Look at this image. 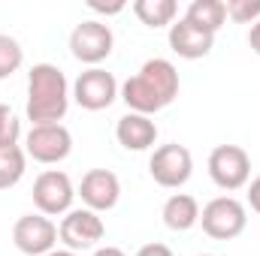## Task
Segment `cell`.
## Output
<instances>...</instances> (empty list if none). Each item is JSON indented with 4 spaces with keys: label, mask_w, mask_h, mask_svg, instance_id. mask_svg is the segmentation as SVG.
I'll use <instances>...</instances> for the list:
<instances>
[{
    "label": "cell",
    "mask_w": 260,
    "mask_h": 256,
    "mask_svg": "<svg viewBox=\"0 0 260 256\" xmlns=\"http://www.w3.org/2000/svg\"><path fill=\"white\" fill-rule=\"evenodd\" d=\"M248 46H251L254 55H260V21H254L251 30H248Z\"/></svg>",
    "instance_id": "cell-25"
},
{
    "label": "cell",
    "mask_w": 260,
    "mask_h": 256,
    "mask_svg": "<svg viewBox=\"0 0 260 256\" xmlns=\"http://www.w3.org/2000/svg\"><path fill=\"white\" fill-rule=\"evenodd\" d=\"M133 12L136 18L145 24V27H173L176 21V12H179V3L176 0H136L133 3Z\"/></svg>",
    "instance_id": "cell-17"
},
{
    "label": "cell",
    "mask_w": 260,
    "mask_h": 256,
    "mask_svg": "<svg viewBox=\"0 0 260 256\" xmlns=\"http://www.w3.org/2000/svg\"><path fill=\"white\" fill-rule=\"evenodd\" d=\"M94 256H127L121 247H112V244H106V247H97L94 250Z\"/></svg>",
    "instance_id": "cell-26"
},
{
    "label": "cell",
    "mask_w": 260,
    "mask_h": 256,
    "mask_svg": "<svg viewBox=\"0 0 260 256\" xmlns=\"http://www.w3.org/2000/svg\"><path fill=\"white\" fill-rule=\"evenodd\" d=\"M76 196H82L85 208H91L97 214L100 211H112L118 205V196H121V181L109 169H91V172L82 175V184H79Z\"/></svg>",
    "instance_id": "cell-12"
},
{
    "label": "cell",
    "mask_w": 260,
    "mask_h": 256,
    "mask_svg": "<svg viewBox=\"0 0 260 256\" xmlns=\"http://www.w3.org/2000/svg\"><path fill=\"white\" fill-rule=\"evenodd\" d=\"M70 84L67 75L55 64H34L27 72V121L40 124H61L70 109Z\"/></svg>",
    "instance_id": "cell-2"
},
{
    "label": "cell",
    "mask_w": 260,
    "mask_h": 256,
    "mask_svg": "<svg viewBox=\"0 0 260 256\" xmlns=\"http://www.w3.org/2000/svg\"><path fill=\"white\" fill-rule=\"evenodd\" d=\"M118 97L127 103L130 112L151 118L179 97V69L167 58H151L121 84Z\"/></svg>",
    "instance_id": "cell-1"
},
{
    "label": "cell",
    "mask_w": 260,
    "mask_h": 256,
    "mask_svg": "<svg viewBox=\"0 0 260 256\" xmlns=\"http://www.w3.org/2000/svg\"><path fill=\"white\" fill-rule=\"evenodd\" d=\"M212 46H215V36H212V33L194 27V24L185 21V18L173 21V27H170V49H173L179 58H185V61H200V58H206V55L212 52Z\"/></svg>",
    "instance_id": "cell-13"
},
{
    "label": "cell",
    "mask_w": 260,
    "mask_h": 256,
    "mask_svg": "<svg viewBox=\"0 0 260 256\" xmlns=\"http://www.w3.org/2000/svg\"><path fill=\"white\" fill-rule=\"evenodd\" d=\"M112 46H115V36H112L109 24L97 21V18L79 21L73 27V33H70V52H73V58L88 66L103 64L112 55Z\"/></svg>",
    "instance_id": "cell-7"
},
{
    "label": "cell",
    "mask_w": 260,
    "mask_h": 256,
    "mask_svg": "<svg viewBox=\"0 0 260 256\" xmlns=\"http://www.w3.org/2000/svg\"><path fill=\"white\" fill-rule=\"evenodd\" d=\"M248 205H251V211L260 214V175L248 184Z\"/></svg>",
    "instance_id": "cell-23"
},
{
    "label": "cell",
    "mask_w": 260,
    "mask_h": 256,
    "mask_svg": "<svg viewBox=\"0 0 260 256\" xmlns=\"http://www.w3.org/2000/svg\"><path fill=\"white\" fill-rule=\"evenodd\" d=\"M185 21H191L194 27L206 30V33H218L227 21V9H224V0H194L185 12Z\"/></svg>",
    "instance_id": "cell-16"
},
{
    "label": "cell",
    "mask_w": 260,
    "mask_h": 256,
    "mask_svg": "<svg viewBox=\"0 0 260 256\" xmlns=\"http://www.w3.org/2000/svg\"><path fill=\"white\" fill-rule=\"evenodd\" d=\"M73 199H76V190H73V181H70L67 172L46 169V172L37 175V181H34V205H37L40 214H46V217L67 214V211H73Z\"/></svg>",
    "instance_id": "cell-9"
},
{
    "label": "cell",
    "mask_w": 260,
    "mask_h": 256,
    "mask_svg": "<svg viewBox=\"0 0 260 256\" xmlns=\"http://www.w3.org/2000/svg\"><path fill=\"white\" fill-rule=\"evenodd\" d=\"M70 151H73V136L64 124H40L30 127V133L24 136V154L43 166L67 160Z\"/></svg>",
    "instance_id": "cell-10"
},
{
    "label": "cell",
    "mask_w": 260,
    "mask_h": 256,
    "mask_svg": "<svg viewBox=\"0 0 260 256\" xmlns=\"http://www.w3.org/2000/svg\"><path fill=\"white\" fill-rule=\"evenodd\" d=\"M200 223L203 232L215 241H233L245 232L248 226V211L236 196H218L212 202L203 205L200 211Z\"/></svg>",
    "instance_id": "cell-3"
},
{
    "label": "cell",
    "mask_w": 260,
    "mask_h": 256,
    "mask_svg": "<svg viewBox=\"0 0 260 256\" xmlns=\"http://www.w3.org/2000/svg\"><path fill=\"white\" fill-rule=\"evenodd\" d=\"M88 6H91L94 12H103V15H115V12L124 9V3H109V6H106V3H97V0H91Z\"/></svg>",
    "instance_id": "cell-24"
},
{
    "label": "cell",
    "mask_w": 260,
    "mask_h": 256,
    "mask_svg": "<svg viewBox=\"0 0 260 256\" xmlns=\"http://www.w3.org/2000/svg\"><path fill=\"white\" fill-rule=\"evenodd\" d=\"M148 172H151V178H154L160 187L179 190V187L188 184L191 175H194V157H191V151H188L185 145L170 142V145L154 148V154H151V160H148Z\"/></svg>",
    "instance_id": "cell-4"
},
{
    "label": "cell",
    "mask_w": 260,
    "mask_h": 256,
    "mask_svg": "<svg viewBox=\"0 0 260 256\" xmlns=\"http://www.w3.org/2000/svg\"><path fill=\"white\" fill-rule=\"evenodd\" d=\"M12 241L24 256H46L58 244V226L46 214H24L12 226Z\"/></svg>",
    "instance_id": "cell-11"
},
{
    "label": "cell",
    "mask_w": 260,
    "mask_h": 256,
    "mask_svg": "<svg viewBox=\"0 0 260 256\" xmlns=\"http://www.w3.org/2000/svg\"><path fill=\"white\" fill-rule=\"evenodd\" d=\"M103 235H106V223L91 208H73V211H67L61 226H58V241L64 244L67 250H73V253L97 247L103 241Z\"/></svg>",
    "instance_id": "cell-6"
},
{
    "label": "cell",
    "mask_w": 260,
    "mask_h": 256,
    "mask_svg": "<svg viewBox=\"0 0 260 256\" xmlns=\"http://www.w3.org/2000/svg\"><path fill=\"white\" fill-rule=\"evenodd\" d=\"M224 9H227V18H233L236 24L260 21V0H227Z\"/></svg>",
    "instance_id": "cell-20"
},
{
    "label": "cell",
    "mask_w": 260,
    "mask_h": 256,
    "mask_svg": "<svg viewBox=\"0 0 260 256\" xmlns=\"http://www.w3.org/2000/svg\"><path fill=\"white\" fill-rule=\"evenodd\" d=\"M24 64V49L15 36L9 33H0V81L9 78L12 72H18Z\"/></svg>",
    "instance_id": "cell-19"
},
{
    "label": "cell",
    "mask_w": 260,
    "mask_h": 256,
    "mask_svg": "<svg viewBox=\"0 0 260 256\" xmlns=\"http://www.w3.org/2000/svg\"><path fill=\"white\" fill-rule=\"evenodd\" d=\"M115 139H118V145L127 148V151H148V148H154V142H157V124H154L148 115L127 112V115L118 118V124H115Z\"/></svg>",
    "instance_id": "cell-14"
},
{
    "label": "cell",
    "mask_w": 260,
    "mask_h": 256,
    "mask_svg": "<svg viewBox=\"0 0 260 256\" xmlns=\"http://www.w3.org/2000/svg\"><path fill=\"white\" fill-rule=\"evenodd\" d=\"M118 81L112 72L91 66L85 72H79V78L73 81V100L85 109V112H103L118 100Z\"/></svg>",
    "instance_id": "cell-8"
},
{
    "label": "cell",
    "mask_w": 260,
    "mask_h": 256,
    "mask_svg": "<svg viewBox=\"0 0 260 256\" xmlns=\"http://www.w3.org/2000/svg\"><path fill=\"white\" fill-rule=\"evenodd\" d=\"M209 178L221 190H242L251 178V157L239 145H218L209 154Z\"/></svg>",
    "instance_id": "cell-5"
},
{
    "label": "cell",
    "mask_w": 260,
    "mask_h": 256,
    "mask_svg": "<svg viewBox=\"0 0 260 256\" xmlns=\"http://www.w3.org/2000/svg\"><path fill=\"white\" fill-rule=\"evenodd\" d=\"M164 223L173 229V232H188L200 223V202L188 193H173L167 202H164V211H160Z\"/></svg>",
    "instance_id": "cell-15"
},
{
    "label": "cell",
    "mask_w": 260,
    "mask_h": 256,
    "mask_svg": "<svg viewBox=\"0 0 260 256\" xmlns=\"http://www.w3.org/2000/svg\"><path fill=\"white\" fill-rule=\"evenodd\" d=\"M24 166H27V154L21 145L0 148V190L15 187L24 178Z\"/></svg>",
    "instance_id": "cell-18"
},
{
    "label": "cell",
    "mask_w": 260,
    "mask_h": 256,
    "mask_svg": "<svg viewBox=\"0 0 260 256\" xmlns=\"http://www.w3.org/2000/svg\"><path fill=\"white\" fill-rule=\"evenodd\" d=\"M46 256H79V253H73V250H52V253H46Z\"/></svg>",
    "instance_id": "cell-27"
},
{
    "label": "cell",
    "mask_w": 260,
    "mask_h": 256,
    "mask_svg": "<svg viewBox=\"0 0 260 256\" xmlns=\"http://www.w3.org/2000/svg\"><path fill=\"white\" fill-rule=\"evenodd\" d=\"M18 139H21V121H18V115L9 106L0 103V148H12V145H18Z\"/></svg>",
    "instance_id": "cell-21"
},
{
    "label": "cell",
    "mask_w": 260,
    "mask_h": 256,
    "mask_svg": "<svg viewBox=\"0 0 260 256\" xmlns=\"http://www.w3.org/2000/svg\"><path fill=\"white\" fill-rule=\"evenodd\" d=\"M136 256H176L167 244H160V241H151V244H142L139 250H136Z\"/></svg>",
    "instance_id": "cell-22"
},
{
    "label": "cell",
    "mask_w": 260,
    "mask_h": 256,
    "mask_svg": "<svg viewBox=\"0 0 260 256\" xmlns=\"http://www.w3.org/2000/svg\"><path fill=\"white\" fill-rule=\"evenodd\" d=\"M194 256H212V253H194Z\"/></svg>",
    "instance_id": "cell-28"
}]
</instances>
